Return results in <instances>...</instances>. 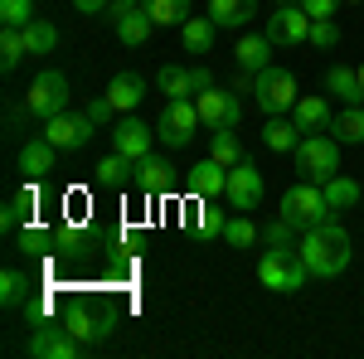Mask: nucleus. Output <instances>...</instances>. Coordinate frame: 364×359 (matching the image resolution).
<instances>
[{"instance_id":"obj_1","label":"nucleus","mask_w":364,"mask_h":359,"mask_svg":"<svg viewBox=\"0 0 364 359\" xmlns=\"http://www.w3.org/2000/svg\"><path fill=\"white\" fill-rule=\"evenodd\" d=\"M301 257H306L311 277H340L350 267V233H345V223L326 219L306 228L301 233Z\"/></svg>"},{"instance_id":"obj_2","label":"nucleus","mask_w":364,"mask_h":359,"mask_svg":"<svg viewBox=\"0 0 364 359\" xmlns=\"http://www.w3.org/2000/svg\"><path fill=\"white\" fill-rule=\"evenodd\" d=\"M306 277H311V267L296 248H267L262 262H257V282H262L267 291H282V296H287V291H301Z\"/></svg>"},{"instance_id":"obj_3","label":"nucleus","mask_w":364,"mask_h":359,"mask_svg":"<svg viewBox=\"0 0 364 359\" xmlns=\"http://www.w3.org/2000/svg\"><path fill=\"white\" fill-rule=\"evenodd\" d=\"M277 214L291 223L296 233H306V228H316V223L331 219V204H326V190H321L316 180H301V185H291V190L282 194Z\"/></svg>"},{"instance_id":"obj_4","label":"nucleus","mask_w":364,"mask_h":359,"mask_svg":"<svg viewBox=\"0 0 364 359\" xmlns=\"http://www.w3.org/2000/svg\"><path fill=\"white\" fill-rule=\"evenodd\" d=\"M291 156H296V170L306 180H316V185H326L331 175H340V141L331 132H306Z\"/></svg>"},{"instance_id":"obj_5","label":"nucleus","mask_w":364,"mask_h":359,"mask_svg":"<svg viewBox=\"0 0 364 359\" xmlns=\"http://www.w3.org/2000/svg\"><path fill=\"white\" fill-rule=\"evenodd\" d=\"M296 78L287 73V68H277V63H267L262 73H252V102L267 112V117H287V112L296 107Z\"/></svg>"},{"instance_id":"obj_6","label":"nucleus","mask_w":364,"mask_h":359,"mask_svg":"<svg viewBox=\"0 0 364 359\" xmlns=\"http://www.w3.org/2000/svg\"><path fill=\"white\" fill-rule=\"evenodd\" d=\"M68 97H73V87H68V73H58V68H44L25 92V112L34 122H49L58 112H68Z\"/></svg>"},{"instance_id":"obj_7","label":"nucleus","mask_w":364,"mask_h":359,"mask_svg":"<svg viewBox=\"0 0 364 359\" xmlns=\"http://www.w3.org/2000/svg\"><path fill=\"white\" fill-rule=\"evenodd\" d=\"M195 107H199V122H204L209 132H228V127H238V117H243L238 92L224 87V83H209L204 92H195Z\"/></svg>"},{"instance_id":"obj_8","label":"nucleus","mask_w":364,"mask_h":359,"mask_svg":"<svg viewBox=\"0 0 364 359\" xmlns=\"http://www.w3.org/2000/svg\"><path fill=\"white\" fill-rule=\"evenodd\" d=\"M199 127H204V122H199V107L190 97H166L161 122H156V136L166 141V146H190Z\"/></svg>"},{"instance_id":"obj_9","label":"nucleus","mask_w":364,"mask_h":359,"mask_svg":"<svg viewBox=\"0 0 364 359\" xmlns=\"http://www.w3.org/2000/svg\"><path fill=\"white\" fill-rule=\"evenodd\" d=\"M262 34H267L277 49H296V44L311 39V15L301 10V5H287V0H282L277 10L267 15V29H262Z\"/></svg>"},{"instance_id":"obj_10","label":"nucleus","mask_w":364,"mask_h":359,"mask_svg":"<svg viewBox=\"0 0 364 359\" xmlns=\"http://www.w3.org/2000/svg\"><path fill=\"white\" fill-rule=\"evenodd\" d=\"M97 132V122L87 117V112H58L44 122V141H54L58 151H83L87 141Z\"/></svg>"},{"instance_id":"obj_11","label":"nucleus","mask_w":364,"mask_h":359,"mask_svg":"<svg viewBox=\"0 0 364 359\" xmlns=\"http://www.w3.org/2000/svg\"><path fill=\"white\" fill-rule=\"evenodd\" d=\"M209 83H214L209 68H185V63H166V68L156 73V92H166V97H195V92H204Z\"/></svg>"},{"instance_id":"obj_12","label":"nucleus","mask_w":364,"mask_h":359,"mask_svg":"<svg viewBox=\"0 0 364 359\" xmlns=\"http://www.w3.org/2000/svg\"><path fill=\"white\" fill-rule=\"evenodd\" d=\"M78 350H83V340L68 331L63 321L58 326H39V331L29 335V355L34 359H73Z\"/></svg>"},{"instance_id":"obj_13","label":"nucleus","mask_w":364,"mask_h":359,"mask_svg":"<svg viewBox=\"0 0 364 359\" xmlns=\"http://www.w3.org/2000/svg\"><path fill=\"white\" fill-rule=\"evenodd\" d=\"M151 141H156V132H151L141 117H132V112H122V117L112 122V151H122L127 161L151 156Z\"/></svg>"},{"instance_id":"obj_14","label":"nucleus","mask_w":364,"mask_h":359,"mask_svg":"<svg viewBox=\"0 0 364 359\" xmlns=\"http://www.w3.org/2000/svg\"><path fill=\"white\" fill-rule=\"evenodd\" d=\"M224 199L233 204V209H257V204H262V170L248 166V161H238V166L228 170Z\"/></svg>"},{"instance_id":"obj_15","label":"nucleus","mask_w":364,"mask_h":359,"mask_svg":"<svg viewBox=\"0 0 364 359\" xmlns=\"http://www.w3.org/2000/svg\"><path fill=\"white\" fill-rule=\"evenodd\" d=\"M132 185H136L141 194H161L175 185V166H170L166 156H141V161H132Z\"/></svg>"},{"instance_id":"obj_16","label":"nucleus","mask_w":364,"mask_h":359,"mask_svg":"<svg viewBox=\"0 0 364 359\" xmlns=\"http://www.w3.org/2000/svg\"><path fill=\"white\" fill-rule=\"evenodd\" d=\"M54 161H58V146L44 136H34L20 146V170H25V180H49L54 175Z\"/></svg>"},{"instance_id":"obj_17","label":"nucleus","mask_w":364,"mask_h":359,"mask_svg":"<svg viewBox=\"0 0 364 359\" xmlns=\"http://www.w3.org/2000/svg\"><path fill=\"white\" fill-rule=\"evenodd\" d=\"M63 326L83 340V350H97L107 335H112V316H92V311H68L63 316Z\"/></svg>"},{"instance_id":"obj_18","label":"nucleus","mask_w":364,"mask_h":359,"mask_svg":"<svg viewBox=\"0 0 364 359\" xmlns=\"http://www.w3.org/2000/svg\"><path fill=\"white\" fill-rule=\"evenodd\" d=\"M272 49H277V44H272L267 34H243L238 49H233V58H238L243 73H262V68L272 63Z\"/></svg>"},{"instance_id":"obj_19","label":"nucleus","mask_w":364,"mask_h":359,"mask_svg":"<svg viewBox=\"0 0 364 359\" xmlns=\"http://www.w3.org/2000/svg\"><path fill=\"white\" fill-rule=\"evenodd\" d=\"M224 185H228V166H219L214 156L190 166V190H195L199 199H214V194H224Z\"/></svg>"},{"instance_id":"obj_20","label":"nucleus","mask_w":364,"mask_h":359,"mask_svg":"<svg viewBox=\"0 0 364 359\" xmlns=\"http://www.w3.org/2000/svg\"><path fill=\"white\" fill-rule=\"evenodd\" d=\"M291 122L301 127V132H331V122H336V112L326 97H296V107H291Z\"/></svg>"},{"instance_id":"obj_21","label":"nucleus","mask_w":364,"mask_h":359,"mask_svg":"<svg viewBox=\"0 0 364 359\" xmlns=\"http://www.w3.org/2000/svg\"><path fill=\"white\" fill-rule=\"evenodd\" d=\"M180 39H185V54H214V39H219V25L209 15H190L180 25Z\"/></svg>"},{"instance_id":"obj_22","label":"nucleus","mask_w":364,"mask_h":359,"mask_svg":"<svg viewBox=\"0 0 364 359\" xmlns=\"http://www.w3.org/2000/svg\"><path fill=\"white\" fill-rule=\"evenodd\" d=\"M262 146L277 151V156H291V151L301 146V127L287 122V117H267V122H262Z\"/></svg>"},{"instance_id":"obj_23","label":"nucleus","mask_w":364,"mask_h":359,"mask_svg":"<svg viewBox=\"0 0 364 359\" xmlns=\"http://www.w3.org/2000/svg\"><path fill=\"white\" fill-rule=\"evenodd\" d=\"M107 97H112L117 112H136L146 102V78L141 73H117L112 83H107Z\"/></svg>"},{"instance_id":"obj_24","label":"nucleus","mask_w":364,"mask_h":359,"mask_svg":"<svg viewBox=\"0 0 364 359\" xmlns=\"http://www.w3.org/2000/svg\"><path fill=\"white\" fill-rule=\"evenodd\" d=\"M326 92H336L345 107H355L364 102V83H360V68H350V63H336L331 73H326Z\"/></svg>"},{"instance_id":"obj_25","label":"nucleus","mask_w":364,"mask_h":359,"mask_svg":"<svg viewBox=\"0 0 364 359\" xmlns=\"http://www.w3.org/2000/svg\"><path fill=\"white\" fill-rule=\"evenodd\" d=\"M257 15V0H209V20L219 29H243Z\"/></svg>"},{"instance_id":"obj_26","label":"nucleus","mask_w":364,"mask_h":359,"mask_svg":"<svg viewBox=\"0 0 364 359\" xmlns=\"http://www.w3.org/2000/svg\"><path fill=\"white\" fill-rule=\"evenodd\" d=\"M112 29H117V39H122L127 49H141V44H146V39H151L161 25H156V20L146 15V5H141V10H132V15H122Z\"/></svg>"},{"instance_id":"obj_27","label":"nucleus","mask_w":364,"mask_h":359,"mask_svg":"<svg viewBox=\"0 0 364 359\" xmlns=\"http://www.w3.org/2000/svg\"><path fill=\"white\" fill-rule=\"evenodd\" d=\"M331 136H336L340 146H364V102H355V107L336 112V122H331Z\"/></svg>"},{"instance_id":"obj_28","label":"nucleus","mask_w":364,"mask_h":359,"mask_svg":"<svg viewBox=\"0 0 364 359\" xmlns=\"http://www.w3.org/2000/svg\"><path fill=\"white\" fill-rule=\"evenodd\" d=\"M321 190H326V204H331V214H336V209H355V204L364 199V190L355 185V180H345V175H331Z\"/></svg>"},{"instance_id":"obj_29","label":"nucleus","mask_w":364,"mask_h":359,"mask_svg":"<svg viewBox=\"0 0 364 359\" xmlns=\"http://www.w3.org/2000/svg\"><path fill=\"white\" fill-rule=\"evenodd\" d=\"M92 180L112 190V185H122V180H132V161H127L122 151H107V156H102V161L92 166Z\"/></svg>"},{"instance_id":"obj_30","label":"nucleus","mask_w":364,"mask_h":359,"mask_svg":"<svg viewBox=\"0 0 364 359\" xmlns=\"http://www.w3.org/2000/svg\"><path fill=\"white\" fill-rule=\"evenodd\" d=\"M25 301H29V277L20 267H5L0 272V306L15 311V306H25Z\"/></svg>"},{"instance_id":"obj_31","label":"nucleus","mask_w":364,"mask_h":359,"mask_svg":"<svg viewBox=\"0 0 364 359\" xmlns=\"http://www.w3.org/2000/svg\"><path fill=\"white\" fill-rule=\"evenodd\" d=\"M146 15H151L156 25L180 29L185 20H190V0H146Z\"/></svg>"},{"instance_id":"obj_32","label":"nucleus","mask_w":364,"mask_h":359,"mask_svg":"<svg viewBox=\"0 0 364 359\" xmlns=\"http://www.w3.org/2000/svg\"><path fill=\"white\" fill-rule=\"evenodd\" d=\"M25 49H29V54H54V49H58V29L49 25V20L34 15V20L25 25Z\"/></svg>"},{"instance_id":"obj_33","label":"nucleus","mask_w":364,"mask_h":359,"mask_svg":"<svg viewBox=\"0 0 364 359\" xmlns=\"http://www.w3.org/2000/svg\"><path fill=\"white\" fill-rule=\"evenodd\" d=\"M219 238H224L228 248H252V243H257L262 233L252 228L248 214H233V219H224V233H219Z\"/></svg>"},{"instance_id":"obj_34","label":"nucleus","mask_w":364,"mask_h":359,"mask_svg":"<svg viewBox=\"0 0 364 359\" xmlns=\"http://www.w3.org/2000/svg\"><path fill=\"white\" fill-rule=\"evenodd\" d=\"M29 49H25V29H0V68L10 73V68H20V58H25Z\"/></svg>"},{"instance_id":"obj_35","label":"nucleus","mask_w":364,"mask_h":359,"mask_svg":"<svg viewBox=\"0 0 364 359\" xmlns=\"http://www.w3.org/2000/svg\"><path fill=\"white\" fill-rule=\"evenodd\" d=\"M209 156H214L219 166H228V170L243 161V146H238V136H233V127H228V132H214V141H209Z\"/></svg>"},{"instance_id":"obj_36","label":"nucleus","mask_w":364,"mask_h":359,"mask_svg":"<svg viewBox=\"0 0 364 359\" xmlns=\"http://www.w3.org/2000/svg\"><path fill=\"white\" fill-rule=\"evenodd\" d=\"M34 20V0H0V25L25 29Z\"/></svg>"},{"instance_id":"obj_37","label":"nucleus","mask_w":364,"mask_h":359,"mask_svg":"<svg viewBox=\"0 0 364 359\" xmlns=\"http://www.w3.org/2000/svg\"><path fill=\"white\" fill-rule=\"evenodd\" d=\"M15 252H25V257H39V252H49V233H44V228H20V233H15Z\"/></svg>"},{"instance_id":"obj_38","label":"nucleus","mask_w":364,"mask_h":359,"mask_svg":"<svg viewBox=\"0 0 364 359\" xmlns=\"http://www.w3.org/2000/svg\"><path fill=\"white\" fill-rule=\"evenodd\" d=\"M291 238H296V228L282 219V214L267 223V228H262V243H267V248H291Z\"/></svg>"},{"instance_id":"obj_39","label":"nucleus","mask_w":364,"mask_h":359,"mask_svg":"<svg viewBox=\"0 0 364 359\" xmlns=\"http://www.w3.org/2000/svg\"><path fill=\"white\" fill-rule=\"evenodd\" d=\"M306 44H316V49H336V44H340L336 20H311V39H306Z\"/></svg>"},{"instance_id":"obj_40","label":"nucleus","mask_w":364,"mask_h":359,"mask_svg":"<svg viewBox=\"0 0 364 359\" xmlns=\"http://www.w3.org/2000/svg\"><path fill=\"white\" fill-rule=\"evenodd\" d=\"M301 10H306L311 20H331L340 10V0H301Z\"/></svg>"},{"instance_id":"obj_41","label":"nucleus","mask_w":364,"mask_h":359,"mask_svg":"<svg viewBox=\"0 0 364 359\" xmlns=\"http://www.w3.org/2000/svg\"><path fill=\"white\" fill-rule=\"evenodd\" d=\"M141 5H146V0H107V10H102V15H107V25H117L122 15H132V10H141Z\"/></svg>"},{"instance_id":"obj_42","label":"nucleus","mask_w":364,"mask_h":359,"mask_svg":"<svg viewBox=\"0 0 364 359\" xmlns=\"http://www.w3.org/2000/svg\"><path fill=\"white\" fill-rule=\"evenodd\" d=\"M87 117H92V122H97V127H102V122H112V117H117L112 97H97V102H87Z\"/></svg>"},{"instance_id":"obj_43","label":"nucleus","mask_w":364,"mask_h":359,"mask_svg":"<svg viewBox=\"0 0 364 359\" xmlns=\"http://www.w3.org/2000/svg\"><path fill=\"white\" fill-rule=\"evenodd\" d=\"M73 5H78L83 15H102V10H107V0H73Z\"/></svg>"},{"instance_id":"obj_44","label":"nucleus","mask_w":364,"mask_h":359,"mask_svg":"<svg viewBox=\"0 0 364 359\" xmlns=\"http://www.w3.org/2000/svg\"><path fill=\"white\" fill-rule=\"evenodd\" d=\"M345 5H364V0H345Z\"/></svg>"},{"instance_id":"obj_45","label":"nucleus","mask_w":364,"mask_h":359,"mask_svg":"<svg viewBox=\"0 0 364 359\" xmlns=\"http://www.w3.org/2000/svg\"><path fill=\"white\" fill-rule=\"evenodd\" d=\"M360 83H364V63H360Z\"/></svg>"},{"instance_id":"obj_46","label":"nucleus","mask_w":364,"mask_h":359,"mask_svg":"<svg viewBox=\"0 0 364 359\" xmlns=\"http://www.w3.org/2000/svg\"><path fill=\"white\" fill-rule=\"evenodd\" d=\"M360 204H364V199H360Z\"/></svg>"}]
</instances>
